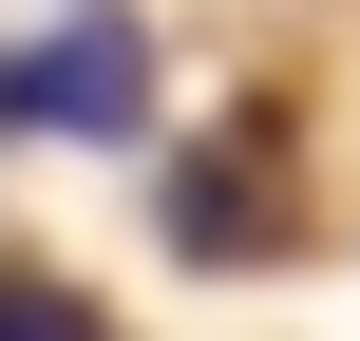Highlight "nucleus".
Masks as SVG:
<instances>
[{
    "instance_id": "obj_1",
    "label": "nucleus",
    "mask_w": 360,
    "mask_h": 341,
    "mask_svg": "<svg viewBox=\"0 0 360 341\" xmlns=\"http://www.w3.org/2000/svg\"><path fill=\"white\" fill-rule=\"evenodd\" d=\"M0 133L133 152V133H152V38H133V19H38V38H0Z\"/></svg>"
},
{
    "instance_id": "obj_2",
    "label": "nucleus",
    "mask_w": 360,
    "mask_h": 341,
    "mask_svg": "<svg viewBox=\"0 0 360 341\" xmlns=\"http://www.w3.org/2000/svg\"><path fill=\"white\" fill-rule=\"evenodd\" d=\"M171 247H190V266H266V247H285L266 152H171Z\"/></svg>"
},
{
    "instance_id": "obj_3",
    "label": "nucleus",
    "mask_w": 360,
    "mask_h": 341,
    "mask_svg": "<svg viewBox=\"0 0 360 341\" xmlns=\"http://www.w3.org/2000/svg\"><path fill=\"white\" fill-rule=\"evenodd\" d=\"M0 341H114V323H95L57 266H0Z\"/></svg>"
}]
</instances>
